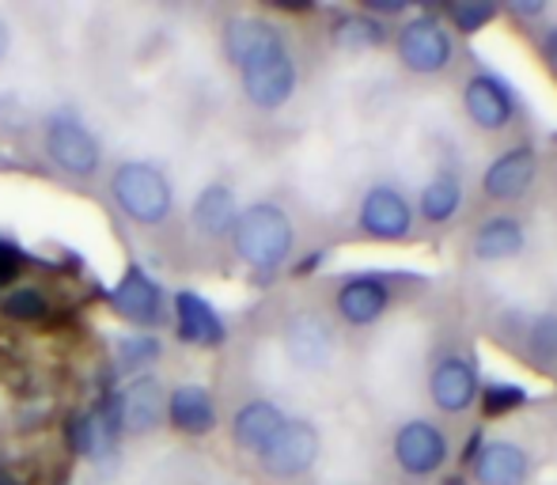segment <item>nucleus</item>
I'll use <instances>...</instances> for the list:
<instances>
[{
	"label": "nucleus",
	"mask_w": 557,
	"mask_h": 485,
	"mask_svg": "<svg viewBox=\"0 0 557 485\" xmlns=\"http://www.w3.org/2000/svg\"><path fill=\"white\" fill-rule=\"evenodd\" d=\"M235 254L255 270H277L293 254L296 228L288 213L273 201H258L250 209H239V221L232 228Z\"/></svg>",
	"instance_id": "1"
},
{
	"label": "nucleus",
	"mask_w": 557,
	"mask_h": 485,
	"mask_svg": "<svg viewBox=\"0 0 557 485\" xmlns=\"http://www.w3.org/2000/svg\"><path fill=\"white\" fill-rule=\"evenodd\" d=\"M111 194L117 209L133 224H145V228L163 224L171 216V206H175L168 175L160 167H152V163H122L111 178Z\"/></svg>",
	"instance_id": "2"
},
{
	"label": "nucleus",
	"mask_w": 557,
	"mask_h": 485,
	"mask_svg": "<svg viewBox=\"0 0 557 485\" xmlns=\"http://www.w3.org/2000/svg\"><path fill=\"white\" fill-rule=\"evenodd\" d=\"M395 50H398V61L418 76L444 73L455 58L451 30H447L436 15H413V20H406L403 27H398Z\"/></svg>",
	"instance_id": "3"
},
{
	"label": "nucleus",
	"mask_w": 557,
	"mask_h": 485,
	"mask_svg": "<svg viewBox=\"0 0 557 485\" xmlns=\"http://www.w3.org/2000/svg\"><path fill=\"white\" fill-rule=\"evenodd\" d=\"M319 448H323V440H319V428L311 421H285L281 433L258 451V459L273 478H300L315 467Z\"/></svg>",
	"instance_id": "4"
},
{
	"label": "nucleus",
	"mask_w": 557,
	"mask_h": 485,
	"mask_svg": "<svg viewBox=\"0 0 557 485\" xmlns=\"http://www.w3.org/2000/svg\"><path fill=\"white\" fill-rule=\"evenodd\" d=\"M360 232L380 242H398L413 232V206L403 190L391 183H380L360 198Z\"/></svg>",
	"instance_id": "5"
},
{
	"label": "nucleus",
	"mask_w": 557,
	"mask_h": 485,
	"mask_svg": "<svg viewBox=\"0 0 557 485\" xmlns=\"http://www.w3.org/2000/svg\"><path fill=\"white\" fill-rule=\"evenodd\" d=\"M395 463L403 467L410 478H429L447 463V436L441 425L425 418H413L398 425L395 433Z\"/></svg>",
	"instance_id": "6"
},
{
	"label": "nucleus",
	"mask_w": 557,
	"mask_h": 485,
	"mask_svg": "<svg viewBox=\"0 0 557 485\" xmlns=\"http://www.w3.org/2000/svg\"><path fill=\"white\" fill-rule=\"evenodd\" d=\"M239 76H243V91H247V99L255 107H262V111H277V107H285L296 91V61L288 50L265 53L262 61L247 65Z\"/></svg>",
	"instance_id": "7"
},
{
	"label": "nucleus",
	"mask_w": 557,
	"mask_h": 485,
	"mask_svg": "<svg viewBox=\"0 0 557 485\" xmlns=\"http://www.w3.org/2000/svg\"><path fill=\"white\" fill-rule=\"evenodd\" d=\"M462 111L482 133H500L516 119V96L493 73H478L462 84Z\"/></svg>",
	"instance_id": "8"
},
{
	"label": "nucleus",
	"mask_w": 557,
	"mask_h": 485,
	"mask_svg": "<svg viewBox=\"0 0 557 485\" xmlns=\"http://www.w3.org/2000/svg\"><path fill=\"white\" fill-rule=\"evenodd\" d=\"M46 152L58 167H65L69 175H91L103 163V148L91 137L88 125L76 119H53L46 129Z\"/></svg>",
	"instance_id": "9"
},
{
	"label": "nucleus",
	"mask_w": 557,
	"mask_h": 485,
	"mask_svg": "<svg viewBox=\"0 0 557 485\" xmlns=\"http://www.w3.org/2000/svg\"><path fill=\"white\" fill-rule=\"evenodd\" d=\"M535 175H539V152L531 145H516L485 167L482 194L490 201H520L531 190Z\"/></svg>",
	"instance_id": "10"
},
{
	"label": "nucleus",
	"mask_w": 557,
	"mask_h": 485,
	"mask_svg": "<svg viewBox=\"0 0 557 485\" xmlns=\"http://www.w3.org/2000/svg\"><path fill=\"white\" fill-rule=\"evenodd\" d=\"M478 390H482L478 368L474 361H467V357H459V353L441 357L433 375H429V395H433L436 410H444V413L470 410V406L478 402Z\"/></svg>",
	"instance_id": "11"
},
{
	"label": "nucleus",
	"mask_w": 557,
	"mask_h": 485,
	"mask_svg": "<svg viewBox=\"0 0 557 485\" xmlns=\"http://www.w3.org/2000/svg\"><path fill=\"white\" fill-rule=\"evenodd\" d=\"M111 300H114V308L137 326H156V323H163V315H168V303H163L160 285H156L140 265H129V270L122 273Z\"/></svg>",
	"instance_id": "12"
},
{
	"label": "nucleus",
	"mask_w": 557,
	"mask_h": 485,
	"mask_svg": "<svg viewBox=\"0 0 557 485\" xmlns=\"http://www.w3.org/2000/svg\"><path fill=\"white\" fill-rule=\"evenodd\" d=\"M273 50H285V38H281V30L273 23L255 20V15H239V20H232L224 27V53L239 73Z\"/></svg>",
	"instance_id": "13"
},
{
	"label": "nucleus",
	"mask_w": 557,
	"mask_h": 485,
	"mask_svg": "<svg viewBox=\"0 0 557 485\" xmlns=\"http://www.w3.org/2000/svg\"><path fill=\"white\" fill-rule=\"evenodd\" d=\"M285 349L293 364L300 368H323L334 357V331L323 315L300 311L285 323Z\"/></svg>",
	"instance_id": "14"
},
{
	"label": "nucleus",
	"mask_w": 557,
	"mask_h": 485,
	"mask_svg": "<svg viewBox=\"0 0 557 485\" xmlns=\"http://www.w3.org/2000/svg\"><path fill=\"white\" fill-rule=\"evenodd\" d=\"M391 308V288L383 277L375 273H360V277H349L342 288H337V315L349 326H372L375 319H383Z\"/></svg>",
	"instance_id": "15"
},
{
	"label": "nucleus",
	"mask_w": 557,
	"mask_h": 485,
	"mask_svg": "<svg viewBox=\"0 0 557 485\" xmlns=\"http://www.w3.org/2000/svg\"><path fill=\"white\" fill-rule=\"evenodd\" d=\"M122 398V433L145 436L160 425L163 418V387L156 375H137L125 383V390H117Z\"/></svg>",
	"instance_id": "16"
},
{
	"label": "nucleus",
	"mask_w": 557,
	"mask_h": 485,
	"mask_svg": "<svg viewBox=\"0 0 557 485\" xmlns=\"http://www.w3.org/2000/svg\"><path fill=\"white\" fill-rule=\"evenodd\" d=\"M470 471H474L478 485H523L531 474V459L520 444L493 440V444H482V451H478Z\"/></svg>",
	"instance_id": "17"
},
{
	"label": "nucleus",
	"mask_w": 557,
	"mask_h": 485,
	"mask_svg": "<svg viewBox=\"0 0 557 485\" xmlns=\"http://www.w3.org/2000/svg\"><path fill=\"white\" fill-rule=\"evenodd\" d=\"M175 319H178V338L190 341V346L216 349L224 346L227 331L224 319L216 315V308L198 293H178L175 296Z\"/></svg>",
	"instance_id": "18"
},
{
	"label": "nucleus",
	"mask_w": 557,
	"mask_h": 485,
	"mask_svg": "<svg viewBox=\"0 0 557 485\" xmlns=\"http://www.w3.org/2000/svg\"><path fill=\"white\" fill-rule=\"evenodd\" d=\"M168 418L178 433L186 436H206L213 433L216 425V406H213V395H209L201 383H183V387L171 390L168 398Z\"/></svg>",
	"instance_id": "19"
},
{
	"label": "nucleus",
	"mask_w": 557,
	"mask_h": 485,
	"mask_svg": "<svg viewBox=\"0 0 557 485\" xmlns=\"http://www.w3.org/2000/svg\"><path fill=\"white\" fill-rule=\"evenodd\" d=\"M523 247H528V232H523V224L508 213L490 216V221H482L474 232L478 262H508V258L523 254Z\"/></svg>",
	"instance_id": "20"
},
{
	"label": "nucleus",
	"mask_w": 557,
	"mask_h": 485,
	"mask_svg": "<svg viewBox=\"0 0 557 485\" xmlns=\"http://www.w3.org/2000/svg\"><path fill=\"white\" fill-rule=\"evenodd\" d=\"M285 413L277 410L273 402H265V398H255V402H247L239 413L232 418V436L239 448L247 451H262L265 444L273 440V436L281 433V425H285Z\"/></svg>",
	"instance_id": "21"
},
{
	"label": "nucleus",
	"mask_w": 557,
	"mask_h": 485,
	"mask_svg": "<svg viewBox=\"0 0 557 485\" xmlns=\"http://www.w3.org/2000/svg\"><path fill=\"white\" fill-rule=\"evenodd\" d=\"M235 221H239V201H235V194L227 186L213 183L198 194V201H194V224H198V232L216 239L227 236L235 228Z\"/></svg>",
	"instance_id": "22"
},
{
	"label": "nucleus",
	"mask_w": 557,
	"mask_h": 485,
	"mask_svg": "<svg viewBox=\"0 0 557 485\" xmlns=\"http://www.w3.org/2000/svg\"><path fill=\"white\" fill-rule=\"evenodd\" d=\"M462 206V183L455 171H436L418 198V216L425 224H447Z\"/></svg>",
	"instance_id": "23"
},
{
	"label": "nucleus",
	"mask_w": 557,
	"mask_h": 485,
	"mask_svg": "<svg viewBox=\"0 0 557 485\" xmlns=\"http://www.w3.org/2000/svg\"><path fill=\"white\" fill-rule=\"evenodd\" d=\"M334 42L352 53L375 50V46L387 42V27L380 20H372V15H345V20L334 23Z\"/></svg>",
	"instance_id": "24"
},
{
	"label": "nucleus",
	"mask_w": 557,
	"mask_h": 485,
	"mask_svg": "<svg viewBox=\"0 0 557 485\" xmlns=\"http://www.w3.org/2000/svg\"><path fill=\"white\" fill-rule=\"evenodd\" d=\"M528 402V390L520 383H485L478 390V406H482L485 418H505V413L520 410Z\"/></svg>",
	"instance_id": "25"
},
{
	"label": "nucleus",
	"mask_w": 557,
	"mask_h": 485,
	"mask_svg": "<svg viewBox=\"0 0 557 485\" xmlns=\"http://www.w3.org/2000/svg\"><path fill=\"white\" fill-rule=\"evenodd\" d=\"M0 311L8 319H15V323H35V319H42L50 311V303H46V296L38 288H15V293L4 296Z\"/></svg>",
	"instance_id": "26"
},
{
	"label": "nucleus",
	"mask_w": 557,
	"mask_h": 485,
	"mask_svg": "<svg viewBox=\"0 0 557 485\" xmlns=\"http://www.w3.org/2000/svg\"><path fill=\"white\" fill-rule=\"evenodd\" d=\"M447 15H451L455 30H462V35H474V30H482L485 23L497 15V4H490V0H467V4L447 8Z\"/></svg>",
	"instance_id": "27"
},
{
	"label": "nucleus",
	"mask_w": 557,
	"mask_h": 485,
	"mask_svg": "<svg viewBox=\"0 0 557 485\" xmlns=\"http://www.w3.org/2000/svg\"><path fill=\"white\" fill-rule=\"evenodd\" d=\"M531 357L543 364L557 361V315H539L531 326Z\"/></svg>",
	"instance_id": "28"
},
{
	"label": "nucleus",
	"mask_w": 557,
	"mask_h": 485,
	"mask_svg": "<svg viewBox=\"0 0 557 485\" xmlns=\"http://www.w3.org/2000/svg\"><path fill=\"white\" fill-rule=\"evenodd\" d=\"M117 357H122L125 368H140L152 361V357H160V341L148 338V334H133V338H125L122 346H117Z\"/></svg>",
	"instance_id": "29"
},
{
	"label": "nucleus",
	"mask_w": 557,
	"mask_h": 485,
	"mask_svg": "<svg viewBox=\"0 0 557 485\" xmlns=\"http://www.w3.org/2000/svg\"><path fill=\"white\" fill-rule=\"evenodd\" d=\"M69 440H73V448L81 451V456L96 459V425H91V413H76V418L69 421Z\"/></svg>",
	"instance_id": "30"
},
{
	"label": "nucleus",
	"mask_w": 557,
	"mask_h": 485,
	"mask_svg": "<svg viewBox=\"0 0 557 485\" xmlns=\"http://www.w3.org/2000/svg\"><path fill=\"white\" fill-rule=\"evenodd\" d=\"M20 277V254L12 247H0V285Z\"/></svg>",
	"instance_id": "31"
},
{
	"label": "nucleus",
	"mask_w": 557,
	"mask_h": 485,
	"mask_svg": "<svg viewBox=\"0 0 557 485\" xmlns=\"http://www.w3.org/2000/svg\"><path fill=\"white\" fill-rule=\"evenodd\" d=\"M505 8H508L512 15H523V20H535V15H543V12H546L543 0H508Z\"/></svg>",
	"instance_id": "32"
},
{
	"label": "nucleus",
	"mask_w": 557,
	"mask_h": 485,
	"mask_svg": "<svg viewBox=\"0 0 557 485\" xmlns=\"http://www.w3.org/2000/svg\"><path fill=\"white\" fill-rule=\"evenodd\" d=\"M368 12H375V15H406V4L403 0H368Z\"/></svg>",
	"instance_id": "33"
},
{
	"label": "nucleus",
	"mask_w": 557,
	"mask_h": 485,
	"mask_svg": "<svg viewBox=\"0 0 557 485\" xmlns=\"http://www.w3.org/2000/svg\"><path fill=\"white\" fill-rule=\"evenodd\" d=\"M482 444H485V436L482 433H474L467 444H462V467H474V459H478V451H482Z\"/></svg>",
	"instance_id": "34"
},
{
	"label": "nucleus",
	"mask_w": 557,
	"mask_h": 485,
	"mask_svg": "<svg viewBox=\"0 0 557 485\" xmlns=\"http://www.w3.org/2000/svg\"><path fill=\"white\" fill-rule=\"evenodd\" d=\"M543 53H546V61H550V65L557 69V27H550L543 35Z\"/></svg>",
	"instance_id": "35"
},
{
	"label": "nucleus",
	"mask_w": 557,
	"mask_h": 485,
	"mask_svg": "<svg viewBox=\"0 0 557 485\" xmlns=\"http://www.w3.org/2000/svg\"><path fill=\"white\" fill-rule=\"evenodd\" d=\"M323 258H326L323 250H319V254H311V258H304V262L296 265V273H300V277H308V273L315 270V265H323Z\"/></svg>",
	"instance_id": "36"
},
{
	"label": "nucleus",
	"mask_w": 557,
	"mask_h": 485,
	"mask_svg": "<svg viewBox=\"0 0 557 485\" xmlns=\"http://www.w3.org/2000/svg\"><path fill=\"white\" fill-rule=\"evenodd\" d=\"M8 46H12V30H8V23L0 20V58L8 53Z\"/></svg>",
	"instance_id": "37"
},
{
	"label": "nucleus",
	"mask_w": 557,
	"mask_h": 485,
	"mask_svg": "<svg viewBox=\"0 0 557 485\" xmlns=\"http://www.w3.org/2000/svg\"><path fill=\"white\" fill-rule=\"evenodd\" d=\"M0 485H15V478H12V474L4 471V467H0Z\"/></svg>",
	"instance_id": "38"
},
{
	"label": "nucleus",
	"mask_w": 557,
	"mask_h": 485,
	"mask_svg": "<svg viewBox=\"0 0 557 485\" xmlns=\"http://www.w3.org/2000/svg\"><path fill=\"white\" fill-rule=\"evenodd\" d=\"M441 485H467V482H462V478H444Z\"/></svg>",
	"instance_id": "39"
}]
</instances>
